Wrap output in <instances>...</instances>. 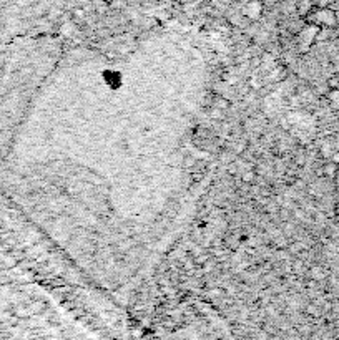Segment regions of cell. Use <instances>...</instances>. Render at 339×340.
<instances>
[{
  "mask_svg": "<svg viewBox=\"0 0 339 340\" xmlns=\"http://www.w3.org/2000/svg\"><path fill=\"white\" fill-rule=\"evenodd\" d=\"M336 28H339V20H338V27Z\"/></svg>",
  "mask_w": 339,
  "mask_h": 340,
  "instance_id": "4fadbf2b",
  "label": "cell"
},
{
  "mask_svg": "<svg viewBox=\"0 0 339 340\" xmlns=\"http://www.w3.org/2000/svg\"><path fill=\"white\" fill-rule=\"evenodd\" d=\"M331 161H334L336 164H339V151L338 153H333V156H331Z\"/></svg>",
  "mask_w": 339,
  "mask_h": 340,
  "instance_id": "7c38bea8",
  "label": "cell"
},
{
  "mask_svg": "<svg viewBox=\"0 0 339 340\" xmlns=\"http://www.w3.org/2000/svg\"><path fill=\"white\" fill-rule=\"evenodd\" d=\"M316 9H326V7H333L336 3V0H313Z\"/></svg>",
  "mask_w": 339,
  "mask_h": 340,
  "instance_id": "30bf717a",
  "label": "cell"
},
{
  "mask_svg": "<svg viewBox=\"0 0 339 340\" xmlns=\"http://www.w3.org/2000/svg\"><path fill=\"white\" fill-rule=\"evenodd\" d=\"M338 20H339V15L333 7H326V9H316V7H314V10L304 18V22L311 23V25H316L320 28H336Z\"/></svg>",
  "mask_w": 339,
  "mask_h": 340,
  "instance_id": "7a4b0ae2",
  "label": "cell"
},
{
  "mask_svg": "<svg viewBox=\"0 0 339 340\" xmlns=\"http://www.w3.org/2000/svg\"><path fill=\"white\" fill-rule=\"evenodd\" d=\"M334 217H336V221L339 222V201L334 204Z\"/></svg>",
  "mask_w": 339,
  "mask_h": 340,
  "instance_id": "8fae6325",
  "label": "cell"
},
{
  "mask_svg": "<svg viewBox=\"0 0 339 340\" xmlns=\"http://www.w3.org/2000/svg\"><path fill=\"white\" fill-rule=\"evenodd\" d=\"M326 98H328L329 107L333 108V110L339 111V90H329Z\"/></svg>",
  "mask_w": 339,
  "mask_h": 340,
  "instance_id": "5b68a950",
  "label": "cell"
},
{
  "mask_svg": "<svg viewBox=\"0 0 339 340\" xmlns=\"http://www.w3.org/2000/svg\"><path fill=\"white\" fill-rule=\"evenodd\" d=\"M294 10H296L298 17L306 18V17H308V15L311 14V12L314 10L313 0H298V2L294 3Z\"/></svg>",
  "mask_w": 339,
  "mask_h": 340,
  "instance_id": "3957f363",
  "label": "cell"
},
{
  "mask_svg": "<svg viewBox=\"0 0 339 340\" xmlns=\"http://www.w3.org/2000/svg\"><path fill=\"white\" fill-rule=\"evenodd\" d=\"M309 274H311V277L316 279V281H322V279L326 277V270L322 269V266H313Z\"/></svg>",
  "mask_w": 339,
  "mask_h": 340,
  "instance_id": "52a82bcc",
  "label": "cell"
},
{
  "mask_svg": "<svg viewBox=\"0 0 339 340\" xmlns=\"http://www.w3.org/2000/svg\"><path fill=\"white\" fill-rule=\"evenodd\" d=\"M326 85H328L329 90H339V75H331L326 80Z\"/></svg>",
  "mask_w": 339,
  "mask_h": 340,
  "instance_id": "9c48e42d",
  "label": "cell"
},
{
  "mask_svg": "<svg viewBox=\"0 0 339 340\" xmlns=\"http://www.w3.org/2000/svg\"><path fill=\"white\" fill-rule=\"evenodd\" d=\"M321 168H322V176L328 178V179H336L339 176V164H336L334 161L329 160L328 163H324Z\"/></svg>",
  "mask_w": 339,
  "mask_h": 340,
  "instance_id": "277c9868",
  "label": "cell"
},
{
  "mask_svg": "<svg viewBox=\"0 0 339 340\" xmlns=\"http://www.w3.org/2000/svg\"><path fill=\"white\" fill-rule=\"evenodd\" d=\"M258 178V173L254 169H246V171L241 175V183H248V184H253L254 179Z\"/></svg>",
  "mask_w": 339,
  "mask_h": 340,
  "instance_id": "ba28073f",
  "label": "cell"
},
{
  "mask_svg": "<svg viewBox=\"0 0 339 340\" xmlns=\"http://www.w3.org/2000/svg\"><path fill=\"white\" fill-rule=\"evenodd\" d=\"M0 340H88L47 307L0 301Z\"/></svg>",
  "mask_w": 339,
  "mask_h": 340,
  "instance_id": "6da1fadb",
  "label": "cell"
},
{
  "mask_svg": "<svg viewBox=\"0 0 339 340\" xmlns=\"http://www.w3.org/2000/svg\"><path fill=\"white\" fill-rule=\"evenodd\" d=\"M211 103H213V108H218V110H223V111L231 107V105H229V100L225 98V96H215Z\"/></svg>",
  "mask_w": 339,
  "mask_h": 340,
  "instance_id": "8992f818",
  "label": "cell"
}]
</instances>
